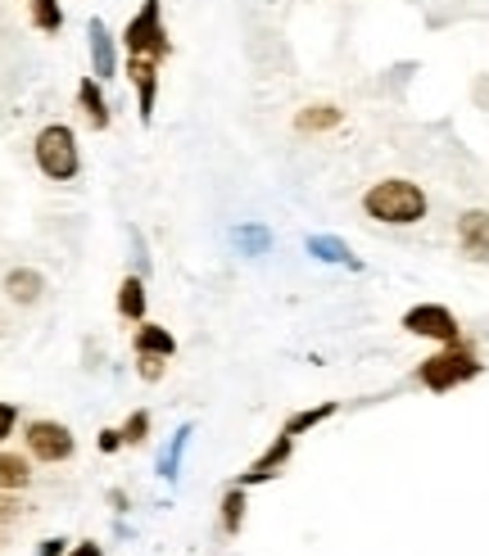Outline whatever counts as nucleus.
<instances>
[{
    "label": "nucleus",
    "mask_w": 489,
    "mask_h": 556,
    "mask_svg": "<svg viewBox=\"0 0 489 556\" xmlns=\"http://www.w3.org/2000/svg\"><path fill=\"white\" fill-rule=\"evenodd\" d=\"M426 190L417 181H403V177H386L376 181L367 194H363V213L380 227H417L426 217Z\"/></svg>",
    "instance_id": "obj_1"
},
{
    "label": "nucleus",
    "mask_w": 489,
    "mask_h": 556,
    "mask_svg": "<svg viewBox=\"0 0 489 556\" xmlns=\"http://www.w3.org/2000/svg\"><path fill=\"white\" fill-rule=\"evenodd\" d=\"M476 376H485V363H480V357L467 344H444L440 353H430L426 363L417 367V380L430 389V394H449V389L467 384Z\"/></svg>",
    "instance_id": "obj_2"
},
{
    "label": "nucleus",
    "mask_w": 489,
    "mask_h": 556,
    "mask_svg": "<svg viewBox=\"0 0 489 556\" xmlns=\"http://www.w3.org/2000/svg\"><path fill=\"white\" fill-rule=\"evenodd\" d=\"M33 159H37L41 177H50V181H73V177L82 173V150H77L73 127H64V123L41 127L37 141H33Z\"/></svg>",
    "instance_id": "obj_3"
},
{
    "label": "nucleus",
    "mask_w": 489,
    "mask_h": 556,
    "mask_svg": "<svg viewBox=\"0 0 489 556\" xmlns=\"http://www.w3.org/2000/svg\"><path fill=\"white\" fill-rule=\"evenodd\" d=\"M123 50L127 54H146V60H168L173 54V37L168 27H163V0H141V10H136L123 27Z\"/></svg>",
    "instance_id": "obj_4"
},
{
    "label": "nucleus",
    "mask_w": 489,
    "mask_h": 556,
    "mask_svg": "<svg viewBox=\"0 0 489 556\" xmlns=\"http://www.w3.org/2000/svg\"><path fill=\"white\" fill-rule=\"evenodd\" d=\"M408 336H417V340H430V344H462V326L457 317L444 308V303H417V308H408L403 321H399Z\"/></svg>",
    "instance_id": "obj_5"
},
{
    "label": "nucleus",
    "mask_w": 489,
    "mask_h": 556,
    "mask_svg": "<svg viewBox=\"0 0 489 556\" xmlns=\"http://www.w3.org/2000/svg\"><path fill=\"white\" fill-rule=\"evenodd\" d=\"M27 453H33L37 462H68L73 457V430L68 426H60V421H33L27 426Z\"/></svg>",
    "instance_id": "obj_6"
},
{
    "label": "nucleus",
    "mask_w": 489,
    "mask_h": 556,
    "mask_svg": "<svg viewBox=\"0 0 489 556\" xmlns=\"http://www.w3.org/2000/svg\"><path fill=\"white\" fill-rule=\"evenodd\" d=\"M127 81L136 91V114L150 127L154 123V100H159V60H146V54H127Z\"/></svg>",
    "instance_id": "obj_7"
},
{
    "label": "nucleus",
    "mask_w": 489,
    "mask_h": 556,
    "mask_svg": "<svg viewBox=\"0 0 489 556\" xmlns=\"http://www.w3.org/2000/svg\"><path fill=\"white\" fill-rule=\"evenodd\" d=\"M290 453H294V439L281 430L277 439L267 443V448L259 453V462L250 466V470H240V476L231 480V484H240V489H254V484H267V480H277L281 476V466L290 462Z\"/></svg>",
    "instance_id": "obj_8"
},
{
    "label": "nucleus",
    "mask_w": 489,
    "mask_h": 556,
    "mask_svg": "<svg viewBox=\"0 0 489 556\" xmlns=\"http://www.w3.org/2000/svg\"><path fill=\"white\" fill-rule=\"evenodd\" d=\"M87 50H91V77L109 81L118 73V37L104 27V18L87 23Z\"/></svg>",
    "instance_id": "obj_9"
},
{
    "label": "nucleus",
    "mask_w": 489,
    "mask_h": 556,
    "mask_svg": "<svg viewBox=\"0 0 489 556\" xmlns=\"http://www.w3.org/2000/svg\"><path fill=\"white\" fill-rule=\"evenodd\" d=\"M457 244L467 249L472 258L489 263V213L485 208H467L457 217Z\"/></svg>",
    "instance_id": "obj_10"
},
{
    "label": "nucleus",
    "mask_w": 489,
    "mask_h": 556,
    "mask_svg": "<svg viewBox=\"0 0 489 556\" xmlns=\"http://www.w3.org/2000/svg\"><path fill=\"white\" fill-rule=\"evenodd\" d=\"M77 104H82V114H87V123H91L96 131L109 127V100H104V91H100V77H82V81H77Z\"/></svg>",
    "instance_id": "obj_11"
},
{
    "label": "nucleus",
    "mask_w": 489,
    "mask_h": 556,
    "mask_svg": "<svg viewBox=\"0 0 489 556\" xmlns=\"http://www.w3.org/2000/svg\"><path fill=\"white\" fill-rule=\"evenodd\" d=\"M118 317L136 321V326L146 321V281H141V276H123V286H118Z\"/></svg>",
    "instance_id": "obj_12"
},
{
    "label": "nucleus",
    "mask_w": 489,
    "mask_h": 556,
    "mask_svg": "<svg viewBox=\"0 0 489 556\" xmlns=\"http://www.w3.org/2000/svg\"><path fill=\"white\" fill-rule=\"evenodd\" d=\"M41 290H46V276L33 271V267H14V271L5 276V294H10L14 303H37Z\"/></svg>",
    "instance_id": "obj_13"
},
{
    "label": "nucleus",
    "mask_w": 489,
    "mask_h": 556,
    "mask_svg": "<svg viewBox=\"0 0 489 556\" xmlns=\"http://www.w3.org/2000/svg\"><path fill=\"white\" fill-rule=\"evenodd\" d=\"M136 353L177 357V340H173V330H163V326H154V321H141V326H136Z\"/></svg>",
    "instance_id": "obj_14"
},
{
    "label": "nucleus",
    "mask_w": 489,
    "mask_h": 556,
    "mask_svg": "<svg viewBox=\"0 0 489 556\" xmlns=\"http://www.w3.org/2000/svg\"><path fill=\"white\" fill-rule=\"evenodd\" d=\"M336 412H340V403H336V399H326V403H317V407H304V412H294V416H290V421H286L281 430H286L290 439H299V434H309V430H317L322 421H331V416H336Z\"/></svg>",
    "instance_id": "obj_15"
},
{
    "label": "nucleus",
    "mask_w": 489,
    "mask_h": 556,
    "mask_svg": "<svg viewBox=\"0 0 489 556\" xmlns=\"http://www.w3.org/2000/svg\"><path fill=\"white\" fill-rule=\"evenodd\" d=\"M27 18H33L37 33L54 37L64 27V5H60V0H27Z\"/></svg>",
    "instance_id": "obj_16"
},
{
    "label": "nucleus",
    "mask_w": 489,
    "mask_h": 556,
    "mask_svg": "<svg viewBox=\"0 0 489 556\" xmlns=\"http://www.w3.org/2000/svg\"><path fill=\"white\" fill-rule=\"evenodd\" d=\"M244 493L250 489H240V484H231L223 493V534H240L244 530V507H250V497Z\"/></svg>",
    "instance_id": "obj_17"
},
{
    "label": "nucleus",
    "mask_w": 489,
    "mask_h": 556,
    "mask_svg": "<svg viewBox=\"0 0 489 556\" xmlns=\"http://www.w3.org/2000/svg\"><path fill=\"white\" fill-rule=\"evenodd\" d=\"M294 127L299 131H331V127H340V109L336 104H309V109H299Z\"/></svg>",
    "instance_id": "obj_18"
},
{
    "label": "nucleus",
    "mask_w": 489,
    "mask_h": 556,
    "mask_svg": "<svg viewBox=\"0 0 489 556\" xmlns=\"http://www.w3.org/2000/svg\"><path fill=\"white\" fill-rule=\"evenodd\" d=\"M27 480H33V470H27V457L0 453V493H18Z\"/></svg>",
    "instance_id": "obj_19"
},
{
    "label": "nucleus",
    "mask_w": 489,
    "mask_h": 556,
    "mask_svg": "<svg viewBox=\"0 0 489 556\" xmlns=\"http://www.w3.org/2000/svg\"><path fill=\"white\" fill-rule=\"evenodd\" d=\"M309 254H313V258H322V263L359 267V263H353V254L344 249V240H336V236H309Z\"/></svg>",
    "instance_id": "obj_20"
},
{
    "label": "nucleus",
    "mask_w": 489,
    "mask_h": 556,
    "mask_svg": "<svg viewBox=\"0 0 489 556\" xmlns=\"http://www.w3.org/2000/svg\"><path fill=\"white\" fill-rule=\"evenodd\" d=\"M118 430H123V443H127V448H141V443L150 439V412H146V407H136Z\"/></svg>",
    "instance_id": "obj_21"
},
{
    "label": "nucleus",
    "mask_w": 489,
    "mask_h": 556,
    "mask_svg": "<svg viewBox=\"0 0 489 556\" xmlns=\"http://www.w3.org/2000/svg\"><path fill=\"white\" fill-rule=\"evenodd\" d=\"M186 443H190V426H181V430H177V443H173L168 453H163V462H159V476H163V480H173V476H177V466H181V448H186Z\"/></svg>",
    "instance_id": "obj_22"
},
{
    "label": "nucleus",
    "mask_w": 489,
    "mask_h": 556,
    "mask_svg": "<svg viewBox=\"0 0 489 556\" xmlns=\"http://www.w3.org/2000/svg\"><path fill=\"white\" fill-rule=\"evenodd\" d=\"M236 240H240L244 249H250V254H263V249L272 244V236H267L263 227H240V231H236Z\"/></svg>",
    "instance_id": "obj_23"
},
{
    "label": "nucleus",
    "mask_w": 489,
    "mask_h": 556,
    "mask_svg": "<svg viewBox=\"0 0 489 556\" xmlns=\"http://www.w3.org/2000/svg\"><path fill=\"white\" fill-rule=\"evenodd\" d=\"M141 357V363H136V371H141V380H163V363H168V357H154V353H136Z\"/></svg>",
    "instance_id": "obj_24"
},
{
    "label": "nucleus",
    "mask_w": 489,
    "mask_h": 556,
    "mask_svg": "<svg viewBox=\"0 0 489 556\" xmlns=\"http://www.w3.org/2000/svg\"><path fill=\"white\" fill-rule=\"evenodd\" d=\"M14 426H18V407L14 403H0V443L14 434Z\"/></svg>",
    "instance_id": "obj_25"
},
{
    "label": "nucleus",
    "mask_w": 489,
    "mask_h": 556,
    "mask_svg": "<svg viewBox=\"0 0 489 556\" xmlns=\"http://www.w3.org/2000/svg\"><path fill=\"white\" fill-rule=\"evenodd\" d=\"M100 453H118V448H127V443H123V430H100Z\"/></svg>",
    "instance_id": "obj_26"
},
{
    "label": "nucleus",
    "mask_w": 489,
    "mask_h": 556,
    "mask_svg": "<svg viewBox=\"0 0 489 556\" xmlns=\"http://www.w3.org/2000/svg\"><path fill=\"white\" fill-rule=\"evenodd\" d=\"M37 556H64V539H46Z\"/></svg>",
    "instance_id": "obj_27"
},
{
    "label": "nucleus",
    "mask_w": 489,
    "mask_h": 556,
    "mask_svg": "<svg viewBox=\"0 0 489 556\" xmlns=\"http://www.w3.org/2000/svg\"><path fill=\"white\" fill-rule=\"evenodd\" d=\"M68 556H104V552H100V543H77Z\"/></svg>",
    "instance_id": "obj_28"
},
{
    "label": "nucleus",
    "mask_w": 489,
    "mask_h": 556,
    "mask_svg": "<svg viewBox=\"0 0 489 556\" xmlns=\"http://www.w3.org/2000/svg\"><path fill=\"white\" fill-rule=\"evenodd\" d=\"M18 511V503H14V497H0V520H10Z\"/></svg>",
    "instance_id": "obj_29"
}]
</instances>
